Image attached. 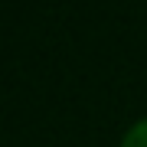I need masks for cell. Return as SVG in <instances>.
<instances>
[{
    "mask_svg": "<svg viewBox=\"0 0 147 147\" xmlns=\"http://www.w3.org/2000/svg\"><path fill=\"white\" fill-rule=\"evenodd\" d=\"M121 147H147V118L134 121L121 137Z\"/></svg>",
    "mask_w": 147,
    "mask_h": 147,
    "instance_id": "cell-1",
    "label": "cell"
}]
</instances>
